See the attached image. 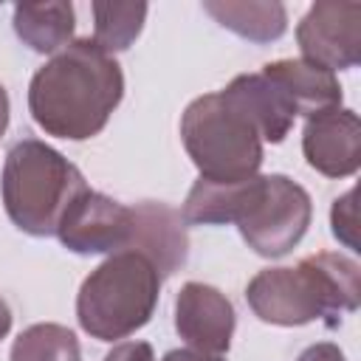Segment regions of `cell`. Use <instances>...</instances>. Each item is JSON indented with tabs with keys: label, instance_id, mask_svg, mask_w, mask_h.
Returning <instances> with one entry per match:
<instances>
[{
	"label": "cell",
	"instance_id": "cell-14",
	"mask_svg": "<svg viewBox=\"0 0 361 361\" xmlns=\"http://www.w3.org/2000/svg\"><path fill=\"white\" fill-rule=\"evenodd\" d=\"M203 11L237 37L265 45L288 31V11L274 0H206Z\"/></svg>",
	"mask_w": 361,
	"mask_h": 361
},
{
	"label": "cell",
	"instance_id": "cell-20",
	"mask_svg": "<svg viewBox=\"0 0 361 361\" xmlns=\"http://www.w3.org/2000/svg\"><path fill=\"white\" fill-rule=\"evenodd\" d=\"M104 361H155V350L149 341H121L104 355Z\"/></svg>",
	"mask_w": 361,
	"mask_h": 361
},
{
	"label": "cell",
	"instance_id": "cell-22",
	"mask_svg": "<svg viewBox=\"0 0 361 361\" xmlns=\"http://www.w3.org/2000/svg\"><path fill=\"white\" fill-rule=\"evenodd\" d=\"M161 361H226L223 355H212V353H200V350H192V347H183V350H169Z\"/></svg>",
	"mask_w": 361,
	"mask_h": 361
},
{
	"label": "cell",
	"instance_id": "cell-21",
	"mask_svg": "<svg viewBox=\"0 0 361 361\" xmlns=\"http://www.w3.org/2000/svg\"><path fill=\"white\" fill-rule=\"evenodd\" d=\"M296 361H347L341 347L333 344V341H319V344H310Z\"/></svg>",
	"mask_w": 361,
	"mask_h": 361
},
{
	"label": "cell",
	"instance_id": "cell-23",
	"mask_svg": "<svg viewBox=\"0 0 361 361\" xmlns=\"http://www.w3.org/2000/svg\"><path fill=\"white\" fill-rule=\"evenodd\" d=\"M8 113H11V107H8V93H6V87L0 85V138H3L6 130H8Z\"/></svg>",
	"mask_w": 361,
	"mask_h": 361
},
{
	"label": "cell",
	"instance_id": "cell-15",
	"mask_svg": "<svg viewBox=\"0 0 361 361\" xmlns=\"http://www.w3.org/2000/svg\"><path fill=\"white\" fill-rule=\"evenodd\" d=\"M76 14L65 0L48 3H17L14 6V34L37 54H56L73 39Z\"/></svg>",
	"mask_w": 361,
	"mask_h": 361
},
{
	"label": "cell",
	"instance_id": "cell-18",
	"mask_svg": "<svg viewBox=\"0 0 361 361\" xmlns=\"http://www.w3.org/2000/svg\"><path fill=\"white\" fill-rule=\"evenodd\" d=\"M8 361H79V341L65 324L39 322L14 338Z\"/></svg>",
	"mask_w": 361,
	"mask_h": 361
},
{
	"label": "cell",
	"instance_id": "cell-8",
	"mask_svg": "<svg viewBox=\"0 0 361 361\" xmlns=\"http://www.w3.org/2000/svg\"><path fill=\"white\" fill-rule=\"evenodd\" d=\"M130 231L133 209L93 189H85L68 206L56 226L59 243L79 257L124 251L130 243Z\"/></svg>",
	"mask_w": 361,
	"mask_h": 361
},
{
	"label": "cell",
	"instance_id": "cell-9",
	"mask_svg": "<svg viewBox=\"0 0 361 361\" xmlns=\"http://www.w3.org/2000/svg\"><path fill=\"white\" fill-rule=\"evenodd\" d=\"M305 161L324 178H350L361 166V121L350 107H330L305 121Z\"/></svg>",
	"mask_w": 361,
	"mask_h": 361
},
{
	"label": "cell",
	"instance_id": "cell-6",
	"mask_svg": "<svg viewBox=\"0 0 361 361\" xmlns=\"http://www.w3.org/2000/svg\"><path fill=\"white\" fill-rule=\"evenodd\" d=\"M310 217L313 203L305 186L288 175H257L251 197L234 226L254 254L276 259L302 243Z\"/></svg>",
	"mask_w": 361,
	"mask_h": 361
},
{
	"label": "cell",
	"instance_id": "cell-2",
	"mask_svg": "<svg viewBox=\"0 0 361 361\" xmlns=\"http://www.w3.org/2000/svg\"><path fill=\"white\" fill-rule=\"evenodd\" d=\"M245 302L265 324L338 327L361 305V265L338 251H319L293 268H265L245 288Z\"/></svg>",
	"mask_w": 361,
	"mask_h": 361
},
{
	"label": "cell",
	"instance_id": "cell-11",
	"mask_svg": "<svg viewBox=\"0 0 361 361\" xmlns=\"http://www.w3.org/2000/svg\"><path fill=\"white\" fill-rule=\"evenodd\" d=\"M124 251L147 257L161 279L178 274L189 257V234L180 212L155 200L133 206V231Z\"/></svg>",
	"mask_w": 361,
	"mask_h": 361
},
{
	"label": "cell",
	"instance_id": "cell-16",
	"mask_svg": "<svg viewBox=\"0 0 361 361\" xmlns=\"http://www.w3.org/2000/svg\"><path fill=\"white\" fill-rule=\"evenodd\" d=\"M257 178V175H254ZM254 178L248 180H237V183H214V180H203L197 178L183 200L180 217L189 226H226V223H237V217L243 214L251 189H254Z\"/></svg>",
	"mask_w": 361,
	"mask_h": 361
},
{
	"label": "cell",
	"instance_id": "cell-19",
	"mask_svg": "<svg viewBox=\"0 0 361 361\" xmlns=\"http://www.w3.org/2000/svg\"><path fill=\"white\" fill-rule=\"evenodd\" d=\"M330 226H333V237H336L338 243H344L347 248L358 251V237H355V228H358V217H355V189H350V192H344L341 197L333 200Z\"/></svg>",
	"mask_w": 361,
	"mask_h": 361
},
{
	"label": "cell",
	"instance_id": "cell-4",
	"mask_svg": "<svg viewBox=\"0 0 361 361\" xmlns=\"http://www.w3.org/2000/svg\"><path fill=\"white\" fill-rule=\"evenodd\" d=\"M158 296L155 265L135 251H116L85 276L76 293V319L90 338L118 341L152 319Z\"/></svg>",
	"mask_w": 361,
	"mask_h": 361
},
{
	"label": "cell",
	"instance_id": "cell-12",
	"mask_svg": "<svg viewBox=\"0 0 361 361\" xmlns=\"http://www.w3.org/2000/svg\"><path fill=\"white\" fill-rule=\"evenodd\" d=\"M220 96L243 116L248 124L259 133L262 141L279 144L290 133L296 121V110L288 102V96L262 73H240L234 76Z\"/></svg>",
	"mask_w": 361,
	"mask_h": 361
},
{
	"label": "cell",
	"instance_id": "cell-13",
	"mask_svg": "<svg viewBox=\"0 0 361 361\" xmlns=\"http://www.w3.org/2000/svg\"><path fill=\"white\" fill-rule=\"evenodd\" d=\"M293 104L296 116H316L330 107H341V85L333 71L313 65L307 59H276L268 62L262 71Z\"/></svg>",
	"mask_w": 361,
	"mask_h": 361
},
{
	"label": "cell",
	"instance_id": "cell-24",
	"mask_svg": "<svg viewBox=\"0 0 361 361\" xmlns=\"http://www.w3.org/2000/svg\"><path fill=\"white\" fill-rule=\"evenodd\" d=\"M8 330H11V307H8L6 299L0 296V341L8 336Z\"/></svg>",
	"mask_w": 361,
	"mask_h": 361
},
{
	"label": "cell",
	"instance_id": "cell-10",
	"mask_svg": "<svg viewBox=\"0 0 361 361\" xmlns=\"http://www.w3.org/2000/svg\"><path fill=\"white\" fill-rule=\"evenodd\" d=\"M237 327L234 305L226 293L203 282H186L175 299V330L200 353L223 355L231 347Z\"/></svg>",
	"mask_w": 361,
	"mask_h": 361
},
{
	"label": "cell",
	"instance_id": "cell-1",
	"mask_svg": "<svg viewBox=\"0 0 361 361\" xmlns=\"http://www.w3.org/2000/svg\"><path fill=\"white\" fill-rule=\"evenodd\" d=\"M124 99L121 65L90 37L71 39L28 85V110L39 130L65 141L99 135Z\"/></svg>",
	"mask_w": 361,
	"mask_h": 361
},
{
	"label": "cell",
	"instance_id": "cell-3",
	"mask_svg": "<svg viewBox=\"0 0 361 361\" xmlns=\"http://www.w3.org/2000/svg\"><path fill=\"white\" fill-rule=\"evenodd\" d=\"M90 189L85 175L51 144L39 138H20L3 161V206L8 220L31 234L51 237L68 206Z\"/></svg>",
	"mask_w": 361,
	"mask_h": 361
},
{
	"label": "cell",
	"instance_id": "cell-7",
	"mask_svg": "<svg viewBox=\"0 0 361 361\" xmlns=\"http://www.w3.org/2000/svg\"><path fill=\"white\" fill-rule=\"evenodd\" d=\"M302 59L327 71H350L361 62V3L316 0L296 25Z\"/></svg>",
	"mask_w": 361,
	"mask_h": 361
},
{
	"label": "cell",
	"instance_id": "cell-5",
	"mask_svg": "<svg viewBox=\"0 0 361 361\" xmlns=\"http://www.w3.org/2000/svg\"><path fill=\"white\" fill-rule=\"evenodd\" d=\"M180 141L203 180L237 183L262 166L259 133L220 93H203L186 104Z\"/></svg>",
	"mask_w": 361,
	"mask_h": 361
},
{
	"label": "cell",
	"instance_id": "cell-17",
	"mask_svg": "<svg viewBox=\"0 0 361 361\" xmlns=\"http://www.w3.org/2000/svg\"><path fill=\"white\" fill-rule=\"evenodd\" d=\"M93 42L107 51H127L147 20V3H93Z\"/></svg>",
	"mask_w": 361,
	"mask_h": 361
}]
</instances>
